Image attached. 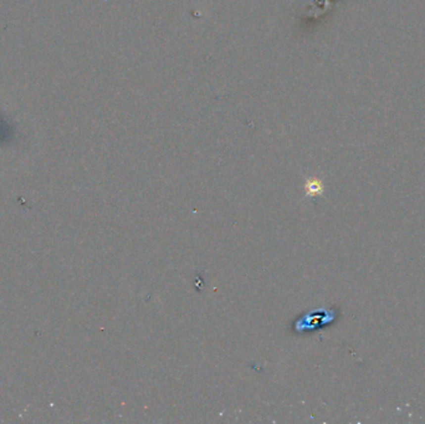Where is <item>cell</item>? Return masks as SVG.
I'll use <instances>...</instances> for the list:
<instances>
[{
	"label": "cell",
	"instance_id": "1",
	"mask_svg": "<svg viewBox=\"0 0 425 424\" xmlns=\"http://www.w3.org/2000/svg\"><path fill=\"white\" fill-rule=\"evenodd\" d=\"M306 188L310 189V194H318V193H321L324 190V187H322V183L320 181H311L306 186Z\"/></svg>",
	"mask_w": 425,
	"mask_h": 424
}]
</instances>
